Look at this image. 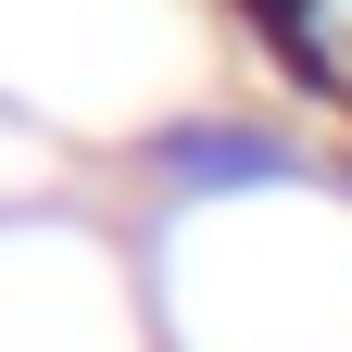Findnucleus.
Listing matches in <instances>:
<instances>
[{
    "label": "nucleus",
    "mask_w": 352,
    "mask_h": 352,
    "mask_svg": "<svg viewBox=\"0 0 352 352\" xmlns=\"http://www.w3.org/2000/svg\"><path fill=\"white\" fill-rule=\"evenodd\" d=\"M164 164H176V176H264L277 151H264V139H214V126H189V139H164Z\"/></svg>",
    "instance_id": "obj_1"
},
{
    "label": "nucleus",
    "mask_w": 352,
    "mask_h": 352,
    "mask_svg": "<svg viewBox=\"0 0 352 352\" xmlns=\"http://www.w3.org/2000/svg\"><path fill=\"white\" fill-rule=\"evenodd\" d=\"M252 13L277 25V38H302V13H315V0H252Z\"/></svg>",
    "instance_id": "obj_2"
}]
</instances>
